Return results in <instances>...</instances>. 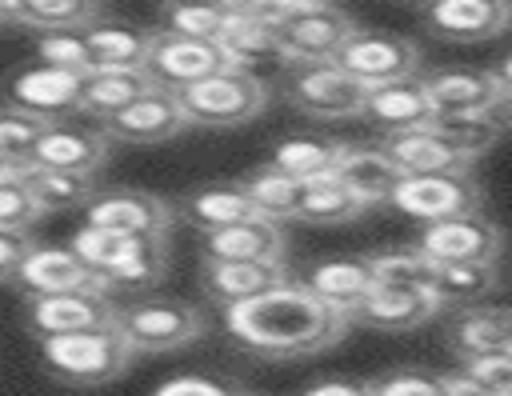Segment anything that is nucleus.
Here are the masks:
<instances>
[{
	"instance_id": "obj_1",
	"label": "nucleus",
	"mask_w": 512,
	"mask_h": 396,
	"mask_svg": "<svg viewBox=\"0 0 512 396\" xmlns=\"http://www.w3.org/2000/svg\"><path fill=\"white\" fill-rule=\"evenodd\" d=\"M224 328L240 348L284 360V356H312L340 344L352 320L348 312L312 296L292 276L280 288H268L244 304L224 308Z\"/></svg>"
},
{
	"instance_id": "obj_2",
	"label": "nucleus",
	"mask_w": 512,
	"mask_h": 396,
	"mask_svg": "<svg viewBox=\"0 0 512 396\" xmlns=\"http://www.w3.org/2000/svg\"><path fill=\"white\" fill-rule=\"evenodd\" d=\"M100 280V288L124 292V296H144L160 288L168 272V236H116L100 228H80L68 244Z\"/></svg>"
},
{
	"instance_id": "obj_3",
	"label": "nucleus",
	"mask_w": 512,
	"mask_h": 396,
	"mask_svg": "<svg viewBox=\"0 0 512 396\" xmlns=\"http://www.w3.org/2000/svg\"><path fill=\"white\" fill-rule=\"evenodd\" d=\"M272 88L252 68H216L184 88H176V100L196 128H244L268 108Z\"/></svg>"
},
{
	"instance_id": "obj_4",
	"label": "nucleus",
	"mask_w": 512,
	"mask_h": 396,
	"mask_svg": "<svg viewBox=\"0 0 512 396\" xmlns=\"http://www.w3.org/2000/svg\"><path fill=\"white\" fill-rule=\"evenodd\" d=\"M112 328L124 336V344L136 356L140 352L152 356V352H176V348L196 344L208 332V320L188 300L144 292V296H132L128 304L112 308Z\"/></svg>"
},
{
	"instance_id": "obj_5",
	"label": "nucleus",
	"mask_w": 512,
	"mask_h": 396,
	"mask_svg": "<svg viewBox=\"0 0 512 396\" xmlns=\"http://www.w3.org/2000/svg\"><path fill=\"white\" fill-rule=\"evenodd\" d=\"M40 356H44L52 376H60L64 384H76V388L112 384L136 360V352L124 344V336L112 324L60 332V336H40Z\"/></svg>"
},
{
	"instance_id": "obj_6",
	"label": "nucleus",
	"mask_w": 512,
	"mask_h": 396,
	"mask_svg": "<svg viewBox=\"0 0 512 396\" xmlns=\"http://www.w3.org/2000/svg\"><path fill=\"white\" fill-rule=\"evenodd\" d=\"M280 92L296 112L336 124V120L360 116L368 88L352 80L344 68H336L332 60H308V64H284Z\"/></svg>"
},
{
	"instance_id": "obj_7",
	"label": "nucleus",
	"mask_w": 512,
	"mask_h": 396,
	"mask_svg": "<svg viewBox=\"0 0 512 396\" xmlns=\"http://www.w3.org/2000/svg\"><path fill=\"white\" fill-rule=\"evenodd\" d=\"M384 204H392L396 212H404L420 224H432V220H448V216L484 208V188L472 180V168L420 172V176H400Z\"/></svg>"
},
{
	"instance_id": "obj_8",
	"label": "nucleus",
	"mask_w": 512,
	"mask_h": 396,
	"mask_svg": "<svg viewBox=\"0 0 512 396\" xmlns=\"http://www.w3.org/2000/svg\"><path fill=\"white\" fill-rule=\"evenodd\" d=\"M272 28L284 64H308V60H332L356 24L336 4H304V8H284V16Z\"/></svg>"
},
{
	"instance_id": "obj_9",
	"label": "nucleus",
	"mask_w": 512,
	"mask_h": 396,
	"mask_svg": "<svg viewBox=\"0 0 512 396\" xmlns=\"http://www.w3.org/2000/svg\"><path fill=\"white\" fill-rule=\"evenodd\" d=\"M332 64L344 68L364 88H372V84H384V80L416 76L420 72V48H416V40H408L400 32L352 28V36L340 44V52L332 56Z\"/></svg>"
},
{
	"instance_id": "obj_10",
	"label": "nucleus",
	"mask_w": 512,
	"mask_h": 396,
	"mask_svg": "<svg viewBox=\"0 0 512 396\" xmlns=\"http://www.w3.org/2000/svg\"><path fill=\"white\" fill-rule=\"evenodd\" d=\"M84 224L116 236H168L172 204L144 188H108L84 200Z\"/></svg>"
},
{
	"instance_id": "obj_11",
	"label": "nucleus",
	"mask_w": 512,
	"mask_h": 396,
	"mask_svg": "<svg viewBox=\"0 0 512 396\" xmlns=\"http://www.w3.org/2000/svg\"><path fill=\"white\" fill-rule=\"evenodd\" d=\"M416 248L432 260H500L504 252V232L496 220H488L480 208L464 212V216H448V220H432L420 228Z\"/></svg>"
},
{
	"instance_id": "obj_12",
	"label": "nucleus",
	"mask_w": 512,
	"mask_h": 396,
	"mask_svg": "<svg viewBox=\"0 0 512 396\" xmlns=\"http://www.w3.org/2000/svg\"><path fill=\"white\" fill-rule=\"evenodd\" d=\"M4 104L20 108V112H28V116H36L44 124L64 120L68 112H80V76L36 60V64H28V68L8 76Z\"/></svg>"
},
{
	"instance_id": "obj_13",
	"label": "nucleus",
	"mask_w": 512,
	"mask_h": 396,
	"mask_svg": "<svg viewBox=\"0 0 512 396\" xmlns=\"http://www.w3.org/2000/svg\"><path fill=\"white\" fill-rule=\"evenodd\" d=\"M184 128H192V124L172 88H152V92L136 96L132 104H124L120 112L100 120V132L112 144H160V140L180 136Z\"/></svg>"
},
{
	"instance_id": "obj_14",
	"label": "nucleus",
	"mask_w": 512,
	"mask_h": 396,
	"mask_svg": "<svg viewBox=\"0 0 512 396\" xmlns=\"http://www.w3.org/2000/svg\"><path fill=\"white\" fill-rule=\"evenodd\" d=\"M224 52L216 40H200V36H180V32H152L148 56H144V72L160 84V88H184L216 68H224Z\"/></svg>"
},
{
	"instance_id": "obj_15",
	"label": "nucleus",
	"mask_w": 512,
	"mask_h": 396,
	"mask_svg": "<svg viewBox=\"0 0 512 396\" xmlns=\"http://www.w3.org/2000/svg\"><path fill=\"white\" fill-rule=\"evenodd\" d=\"M112 296L100 288H68V292H32L28 296V328L40 336L80 332L112 324Z\"/></svg>"
},
{
	"instance_id": "obj_16",
	"label": "nucleus",
	"mask_w": 512,
	"mask_h": 396,
	"mask_svg": "<svg viewBox=\"0 0 512 396\" xmlns=\"http://www.w3.org/2000/svg\"><path fill=\"white\" fill-rule=\"evenodd\" d=\"M200 252L204 260H284L288 232H284V220L252 212L244 220L200 232Z\"/></svg>"
},
{
	"instance_id": "obj_17",
	"label": "nucleus",
	"mask_w": 512,
	"mask_h": 396,
	"mask_svg": "<svg viewBox=\"0 0 512 396\" xmlns=\"http://www.w3.org/2000/svg\"><path fill=\"white\" fill-rule=\"evenodd\" d=\"M420 24L452 44H480L508 28V0H428Z\"/></svg>"
},
{
	"instance_id": "obj_18",
	"label": "nucleus",
	"mask_w": 512,
	"mask_h": 396,
	"mask_svg": "<svg viewBox=\"0 0 512 396\" xmlns=\"http://www.w3.org/2000/svg\"><path fill=\"white\" fill-rule=\"evenodd\" d=\"M288 280H292L288 260H204L200 264V284L208 300H216L220 308L244 304Z\"/></svg>"
},
{
	"instance_id": "obj_19",
	"label": "nucleus",
	"mask_w": 512,
	"mask_h": 396,
	"mask_svg": "<svg viewBox=\"0 0 512 396\" xmlns=\"http://www.w3.org/2000/svg\"><path fill=\"white\" fill-rule=\"evenodd\" d=\"M108 148H112V140L100 128H72L64 120H52V124H44L28 164L96 176L104 168V160H108Z\"/></svg>"
},
{
	"instance_id": "obj_20",
	"label": "nucleus",
	"mask_w": 512,
	"mask_h": 396,
	"mask_svg": "<svg viewBox=\"0 0 512 396\" xmlns=\"http://www.w3.org/2000/svg\"><path fill=\"white\" fill-rule=\"evenodd\" d=\"M392 168L400 176H420V172H460V168H472L476 160L464 156L452 140H444L432 124L424 128H404V132H384V140L376 144Z\"/></svg>"
},
{
	"instance_id": "obj_21",
	"label": "nucleus",
	"mask_w": 512,
	"mask_h": 396,
	"mask_svg": "<svg viewBox=\"0 0 512 396\" xmlns=\"http://www.w3.org/2000/svg\"><path fill=\"white\" fill-rule=\"evenodd\" d=\"M436 312H440V304H436V296L428 288H388V284H376L348 312V320L364 324V328H376V332H412V328L428 324Z\"/></svg>"
},
{
	"instance_id": "obj_22",
	"label": "nucleus",
	"mask_w": 512,
	"mask_h": 396,
	"mask_svg": "<svg viewBox=\"0 0 512 396\" xmlns=\"http://www.w3.org/2000/svg\"><path fill=\"white\" fill-rule=\"evenodd\" d=\"M12 280L32 296V292H68V288H100L96 272L60 244H32ZM104 292V288H100Z\"/></svg>"
},
{
	"instance_id": "obj_23",
	"label": "nucleus",
	"mask_w": 512,
	"mask_h": 396,
	"mask_svg": "<svg viewBox=\"0 0 512 396\" xmlns=\"http://www.w3.org/2000/svg\"><path fill=\"white\" fill-rule=\"evenodd\" d=\"M360 116H368L376 128L384 132H404V128H424L432 124V104L420 88V76H400V80H384L372 84L364 92V108Z\"/></svg>"
},
{
	"instance_id": "obj_24",
	"label": "nucleus",
	"mask_w": 512,
	"mask_h": 396,
	"mask_svg": "<svg viewBox=\"0 0 512 396\" xmlns=\"http://www.w3.org/2000/svg\"><path fill=\"white\" fill-rule=\"evenodd\" d=\"M296 284H304V288H308L312 296H320L324 304H332V308H340V312H352V308L376 288V276H372L368 256H332V260L308 264Z\"/></svg>"
},
{
	"instance_id": "obj_25",
	"label": "nucleus",
	"mask_w": 512,
	"mask_h": 396,
	"mask_svg": "<svg viewBox=\"0 0 512 396\" xmlns=\"http://www.w3.org/2000/svg\"><path fill=\"white\" fill-rule=\"evenodd\" d=\"M448 344L460 360L488 356V352H508L512 328H508V308L492 304H460L448 320Z\"/></svg>"
},
{
	"instance_id": "obj_26",
	"label": "nucleus",
	"mask_w": 512,
	"mask_h": 396,
	"mask_svg": "<svg viewBox=\"0 0 512 396\" xmlns=\"http://www.w3.org/2000/svg\"><path fill=\"white\" fill-rule=\"evenodd\" d=\"M368 204L336 176V172H320V176H308L300 180V200L292 208V220L296 224H320V228H332V224H352Z\"/></svg>"
},
{
	"instance_id": "obj_27",
	"label": "nucleus",
	"mask_w": 512,
	"mask_h": 396,
	"mask_svg": "<svg viewBox=\"0 0 512 396\" xmlns=\"http://www.w3.org/2000/svg\"><path fill=\"white\" fill-rule=\"evenodd\" d=\"M420 88L432 104V112H468V108H484V104H500L488 80V68H432V72H416ZM508 108V104H500Z\"/></svg>"
},
{
	"instance_id": "obj_28",
	"label": "nucleus",
	"mask_w": 512,
	"mask_h": 396,
	"mask_svg": "<svg viewBox=\"0 0 512 396\" xmlns=\"http://www.w3.org/2000/svg\"><path fill=\"white\" fill-rule=\"evenodd\" d=\"M152 88L160 84L144 68H92L80 76V112L104 120Z\"/></svg>"
},
{
	"instance_id": "obj_29",
	"label": "nucleus",
	"mask_w": 512,
	"mask_h": 396,
	"mask_svg": "<svg viewBox=\"0 0 512 396\" xmlns=\"http://www.w3.org/2000/svg\"><path fill=\"white\" fill-rule=\"evenodd\" d=\"M500 268L496 260H444L432 264L428 292L436 296L440 308H460V304H480L488 292H496Z\"/></svg>"
},
{
	"instance_id": "obj_30",
	"label": "nucleus",
	"mask_w": 512,
	"mask_h": 396,
	"mask_svg": "<svg viewBox=\"0 0 512 396\" xmlns=\"http://www.w3.org/2000/svg\"><path fill=\"white\" fill-rule=\"evenodd\" d=\"M504 124H508V108H500V104H484V108H468V112H436L432 116V128L472 160H480L504 136Z\"/></svg>"
},
{
	"instance_id": "obj_31",
	"label": "nucleus",
	"mask_w": 512,
	"mask_h": 396,
	"mask_svg": "<svg viewBox=\"0 0 512 396\" xmlns=\"http://www.w3.org/2000/svg\"><path fill=\"white\" fill-rule=\"evenodd\" d=\"M84 44H88L92 68H144L152 32L116 24V20H96L84 28Z\"/></svg>"
},
{
	"instance_id": "obj_32",
	"label": "nucleus",
	"mask_w": 512,
	"mask_h": 396,
	"mask_svg": "<svg viewBox=\"0 0 512 396\" xmlns=\"http://www.w3.org/2000/svg\"><path fill=\"white\" fill-rule=\"evenodd\" d=\"M8 20L32 32H84L104 20V0H12Z\"/></svg>"
},
{
	"instance_id": "obj_33",
	"label": "nucleus",
	"mask_w": 512,
	"mask_h": 396,
	"mask_svg": "<svg viewBox=\"0 0 512 396\" xmlns=\"http://www.w3.org/2000/svg\"><path fill=\"white\" fill-rule=\"evenodd\" d=\"M364 204H384L392 184L400 180V172L392 168V160L380 152V148H356V144H344L336 168H332Z\"/></svg>"
},
{
	"instance_id": "obj_34",
	"label": "nucleus",
	"mask_w": 512,
	"mask_h": 396,
	"mask_svg": "<svg viewBox=\"0 0 512 396\" xmlns=\"http://www.w3.org/2000/svg\"><path fill=\"white\" fill-rule=\"evenodd\" d=\"M20 180H24V188L32 192L40 216H44V212L80 208V204L96 192V176L64 172V168H36V164H24V168H20Z\"/></svg>"
},
{
	"instance_id": "obj_35",
	"label": "nucleus",
	"mask_w": 512,
	"mask_h": 396,
	"mask_svg": "<svg viewBox=\"0 0 512 396\" xmlns=\"http://www.w3.org/2000/svg\"><path fill=\"white\" fill-rule=\"evenodd\" d=\"M184 212H188V220L200 232H208V228H220V224H232V220L252 216L256 204L248 200V192H244L240 180H228V184H208V188L188 192Z\"/></svg>"
},
{
	"instance_id": "obj_36",
	"label": "nucleus",
	"mask_w": 512,
	"mask_h": 396,
	"mask_svg": "<svg viewBox=\"0 0 512 396\" xmlns=\"http://www.w3.org/2000/svg\"><path fill=\"white\" fill-rule=\"evenodd\" d=\"M216 44H220V52H224V60L232 68H252L260 60H280L284 64L280 44H276V28L260 24V20H232L228 16L220 36H216Z\"/></svg>"
},
{
	"instance_id": "obj_37",
	"label": "nucleus",
	"mask_w": 512,
	"mask_h": 396,
	"mask_svg": "<svg viewBox=\"0 0 512 396\" xmlns=\"http://www.w3.org/2000/svg\"><path fill=\"white\" fill-rule=\"evenodd\" d=\"M344 144L340 140H328V136H288L272 148L268 164L296 176V180H308V176H320V172H332L336 160H340Z\"/></svg>"
},
{
	"instance_id": "obj_38",
	"label": "nucleus",
	"mask_w": 512,
	"mask_h": 396,
	"mask_svg": "<svg viewBox=\"0 0 512 396\" xmlns=\"http://www.w3.org/2000/svg\"><path fill=\"white\" fill-rule=\"evenodd\" d=\"M240 184H244V192H248V200L256 204L260 216L292 220V208H296V200H300V180H296V176H288V172H280V168H272V164L264 160V164L252 168Z\"/></svg>"
},
{
	"instance_id": "obj_39",
	"label": "nucleus",
	"mask_w": 512,
	"mask_h": 396,
	"mask_svg": "<svg viewBox=\"0 0 512 396\" xmlns=\"http://www.w3.org/2000/svg\"><path fill=\"white\" fill-rule=\"evenodd\" d=\"M368 264H372L376 284H388V288H428L432 280V260L416 244L368 252Z\"/></svg>"
},
{
	"instance_id": "obj_40",
	"label": "nucleus",
	"mask_w": 512,
	"mask_h": 396,
	"mask_svg": "<svg viewBox=\"0 0 512 396\" xmlns=\"http://www.w3.org/2000/svg\"><path fill=\"white\" fill-rule=\"evenodd\" d=\"M44 132V120L20 112V108H0V164L4 168H24L32 160V148Z\"/></svg>"
},
{
	"instance_id": "obj_41",
	"label": "nucleus",
	"mask_w": 512,
	"mask_h": 396,
	"mask_svg": "<svg viewBox=\"0 0 512 396\" xmlns=\"http://www.w3.org/2000/svg\"><path fill=\"white\" fill-rule=\"evenodd\" d=\"M224 8L220 4H180V0H160V24L164 32H180V36H200V40H216L224 28Z\"/></svg>"
},
{
	"instance_id": "obj_42",
	"label": "nucleus",
	"mask_w": 512,
	"mask_h": 396,
	"mask_svg": "<svg viewBox=\"0 0 512 396\" xmlns=\"http://www.w3.org/2000/svg\"><path fill=\"white\" fill-rule=\"evenodd\" d=\"M36 60L52 64V68H64V72H76V76L92 72L84 32H40L36 36Z\"/></svg>"
},
{
	"instance_id": "obj_43",
	"label": "nucleus",
	"mask_w": 512,
	"mask_h": 396,
	"mask_svg": "<svg viewBox=\"0 0 512 396\" xmlns=\"http://www.w3.org/2000/svg\"><path fill=\"white\" fill-rule=\"evenodd\" d=\"M40 208L20 180V168H0V228H32Z\"/></svg>"
},
{
	"instance_id": "obj_44",
	"label": "nucleus",
	"mask_w": 512,
	"mask_h": 396,
	"mask_svg": "<svg viewBox=\"0 0 512 396\" xmlns=\"http://www.w3.org/2000/svg\"><path fill=\"white\" fill-rule=\"evenodd\" d=\"M368 396H444V384L436 372L424 368H396L368 384Z\"/></svg>"
},
{
	"instance_id": "obj_45",
	"label": "nucleus",
	"mask_w": 512,
	"mask_h": 396,
	"mask_svg": "<svg viewBox=\"0 0 512 396\" xmlns=\"http://www.w3.org/2000/svg\"><path fill=\"white\" fill-rule=\"evenodd\" d=\"M464 376L484 388L488 396H508V372H512V360L508 352H488V356H472V360H460Z\"/></svg>"
},
{
	"instance_id": "obj_46",
	"label": "nucleus",
	"mask_w": 512,
	"mask_h": 396,
	"mask_svg": "<svg viewBox=\"0 0 512 396\" xmlns=\"http://www.w3.org/2000/svg\"><path fill=\"white\" fill-rule=\"evenodd\" d=\"M152 396H236L224 380H212V376H196V372H184V376H168Z\"/></svg>"
},
{
	"instance_id": "obj_47",
	"label": "nucleus",
	"mask_w": 512,
	"mask_h": 396,
	"mask_svg": "<svg viewBox=\"0 0 512 396\" xmlns=\"http://www.w3.org/2000/svg\"><path fill=\"white\" fill-rule=\"evenodd\" d=\"M32 244V228H0V280H12Z\"/></svg>"
},
{
	"instance_id": "obj_48",
	"label": "nucleus",
	"mask_w": 512,
	"mask_h": 396,
	"mask_svg": "<svg viewBox=\"0 0 512 396\" xmlns=\"http://www.w3.org/2000/svg\"><path fill=\"white\" fill-rule=\"evenodd\" d=\"M220 8L232 20H260V24H276L284 16L280 0H220Z\"/></svg>"
},
{
	"instance_id": "obj_49",
	"label": "nucleus",
	"mask_w": 512,
	"mask_h": 396,
	"mask_svg": "<svg viewBox=\"0 0 512 396\" xmlns=\"http://www.w3.org/2000/svg\"><path fill=\"white\" fill-rule=\"evenodd\" d=\"M304 396H368V384H352V380H320V384H312Z\"/></svg>"
},
{
	"instance_id": "obj_50",
	"label": "nucleus",
	"mask_w": 512,
	"mask_h": 396,
	"mask_svg": "<svg viewBox=\"0 0 512 396\" xmlns=\"http://www.w3.org/2000/svg\"><path fill=\"white\" fill-rule=\"evenodd\" d=\"M284 8H304V4H332V0H280Z\"/></svg>"
},
{
	"instance_id": "obj_51",
	"label": "nucleus",
	"mask_w": 512,
	"mask_h": 396,
	"mask_svg": "<svg viewBox=\"0 0 512 396\" xmlns=\"http://www.w3.org/2000/svg\"><path fill=\"white\" fill-rule=\"evenodd\" d=\"M8 8H12V0H0V20H8Z\"/></svg>"
},
{
	"instance_id": "obj_52",
	"label": "nucleus",
	"mask_w": 512,
	"mask_h": 396,
	"mask_svg": "<svg viewBox=\"0 0 512 396\" xmlns=\"http://www.w3.org/2000/svg\"><path fill=\"white\" fill-rule=\"evenodd\" d=\"M180 4H220V0H180Z\"/></svg>"
},
{
	"instance_id": "obj_53",
	"label": "nucleus",
	"mask_w": 512,
	"mask_h": 396,
	"mask_svg": "<svg viewBox=\"0 0 512 396\" xmlns=\"http://www.w3.org/2000/svg\"><path fill=\"white\" fill-rule=\"evenodd\" d=\"M400 4H416V8H420V4H428V0H400Z\"/></svg>"
},
{
	"instance_id": "obj_54",
	"label": "nucleus",
	"mask_w": 512,
	"mask_h": 396,
	"mask_svg": "<svg viewBox=\"0 0 512 396\" xmlns=\"http://www.w3.org/2000/svg\"><path fill=\"white\" fill-rule=\"evenodd\" d=\"M0 168H4V164H0Z\"/></svg>"
},
{
	"instance_id": "obj_55",
	"label": "nucleus",
	"mask_w": 512,
	"mask_h": 396,
	"mask_svg": "<svg viewBox=\"0 0 512 396\" xmlns=\"http://www.w3.org/2000/svg\"><path fill=\"white\" fill-rule=\"evenodd\" d=\"M236 396H240V392H236Z\"/></svg>"
}]
</instances>
